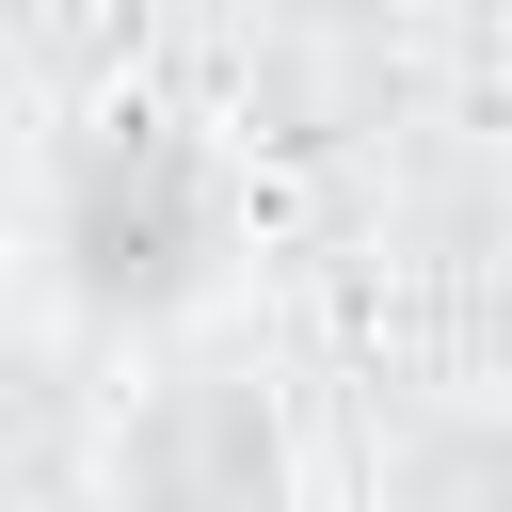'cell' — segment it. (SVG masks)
Here are the masks:
<instances>
[{"label": "cell", "instance_id": "obj_1", "mask_svg": "<svg viewBox=\"0 0 512 512\" xmlns=\"http://www.w3.org/2000/svg\"><path fill=\"white\" fill-rule=\"evenodd\" d=\"M16 240H32V288L48 320L112 336V352H176L224 320L240 288V240H256V176L208 112L176 96H96L32 144L16 176Z\"/></svg>", "mask_w": 512, "mask_h": 512}]
</instances>
